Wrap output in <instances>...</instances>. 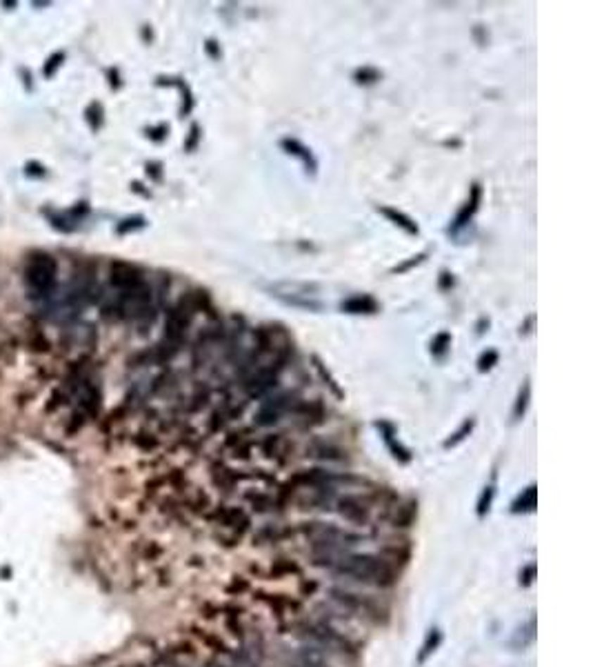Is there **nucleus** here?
I'll return each instance as SVG.
<instances>
[{"label": "nucleus", "mask_w": 593, "mask_h": 667, "mask_svg": "<svg viewBox=\"0 0 593 667\" xmlns=\"http://www.w3.org/2000/svg\"><path fill=\"white\" fill-rule=\"evenodd\" d=\"M207 51L211 54V58H218V56H220V54H218V47H216V42H214V40H209V42H207Z\"/></svg>", "instance_id": "obj_34"}, {"label": "nucleus", "mask_w": 593, "mask_h": 667, "mask_svg": "<svg viewBox=\"0 0 593 667\" xmlns=\"http://www.w3.org/2000/svg\"><path fill=\"white\" fill-rule=\"evenodd\" d=\"M440 643H442V632L440 630H431L429 634H427V638H425V643H422V647H420V654H418V663L422 665L425 663L433 652L440 647Z\"/></svg>", "instance_id": "obj_16"}, {"label": "nucleus", "mask_w": 593, "mask_h": 667, "mask_svg": "<svg viewBox=\"0 0 593 667\" xmlns=\"http://www.w3.org/2000/svg\"><path fill=\"white\" fill-rule=\"evenodd\" d=\"M165 132H167V127L162 125V127H158V130H151V132H149V136H151L153 140H160V138L165 136Z\"/></svg>", "instance_id": "obj_33"}, {"label": "nucleus", "mask_w": 593, "mask_h": 667, "mask_svg": "<svg viewBox=\"0 0 593 667\" xmlns=\"http://www.w3.org/2000/svg\"><path fill=\"white\" fill-rule=\"evenodd\" d=\"M449 343H451V336H449L447 332L438 334V336L433 338V343H431V351L435 354V356H442V354L447 351V347H449Z\"/></svg>", "instance_id": "obj_26"}, {"label": "nucleus", "mask_w": 593, "mask_h": 667, "mask_svg": "<svg viewBox=\"0 0 593 667\" xmlns=\"http://www.w3.org/2000/svg\"><path fill=\"white\" fill-rule=\"evenodd\" d=\"M451 282H454V280L449 278V274H447V272H442V280H440V285H442V287H449Z\"/></svg>", "instance_id": "obj_35"}, {"label": "nucleus", "mask_w": 593, "mask_h": 667, "mask_svg": "<svg viewBox=\"0 0 593 667\" xmlns=\"http://www.w3.org/2000/svg\"><path fill=\"white\" fill-rule=\"evenodd\" d=\"M535 578V565H527L525 570L520 572V583L522 585H531Z\"/></svg>", "instance_id": "obj_30"}, {"label": "nucleus", "mask_w": 593, "mask_h": 667, "mask_svg": "<svg viewBox=\"0 0 593 667\" xmlns=\"http://www.w3.org/2000/svg\"><path fill=\"white\" fill-rule=\"evenodd\" d=\"M496 363H498V351H496V349H489V351L483 354V356H480L478 370H480V372H489Z\"/></svg>", "instance_id": "obj_25"}, {"label": "nucleus", "mask_w": 593, "mask_h": 667, "mask_svg": "<svg viewBox=\"0 0 593 667\" xmlns=\"http://www.w3.org/2000/svg\"><path fill=\"white\" fill-rule=\"evenodd\" d=\"M63 61H65V54H63V51H56L53 56H49L47 63H45V69H42L45 78H51V76L56 74V69L63 65Z\"/></svg>", "instance_id": "obj_22"}, {"label": "nucleus", "mask_w": 593, "mask_h": 667, "mask_svg": "<svg viewBox=\"0 0 593 667\" xmlns=\"http://www.w3.org/2000/svg\"><path fill=\"white\" fill-rule=\"evenodd\" d=\"M276 382H278V372L274 370V367H262V370H258L253 376H249L245 387H247V394L251 396V399H256V396H262L264 392L276 387Z\"/></svg>", "instance_id": "obj_9"}, {"label": "nucleus", "mask_w": 593, "mask_h": 667, "mask_svg": "<svg viewBox=\"0 0 593 667\" xmlns=\"http://www.w3.org/2000/svg\"><path fill=\"white\" fill-rule=\"evenodd\" d=\"M329 596H331V601H336L340 607L349 609V612H356L360 616H371L376 612V605L362 594L349 592L343 587H333V590H329Z\"/></svg>", "instance_id": "obj_6"}, {"label": "nucleus", "mask_w": 593, "mask_h": 667, "mask_svg": "<svg viewBox=\"0 0 593 667\" xmlns=\"http://www.w3.org/2000/svg\"><path fill=\"white\" fill-rule=\"evenodd\" d=\"M282 147H285L289 154H293V156H298V158L309 167V172H316V161H314V156H312V151H309L305 145H300L298 140H291V138H285L282 140Z\"/></svg>", "instance_id": "obj_15"}, {"label": "nucleus", "mask_w": 593, "mask_h": 667, "mask_svg": "<svg viewBox=\"0 0 593 667\" xmlns=\"http://www.w3.org/2000/svg\"><path fill=\"white\" fill-rule=\"evenodd\" d=\"M23 282L30 298H36V301L49 298L58 282V263L47 251L32 254L23 269Z\"/></svg>", "instance_id": "obj_2"}, {"label": "nucleus", "mask_w": 593, "mask_h": 667, "mask_svg": "<svg viewBox=\"0 0 593 667\" xmlns=\"http://www.w3.org/2000/svg\"><path fill=\"white\" fill-rule=\"evenodd\" d=\"M140 227H145V218L143 216H134V218H127L118 225V234H129L134 230H140Z\"/></svg>", "instance_id": "obj_27"}, {"label": "nucleus", "mask_w": 593, "mask_h": 667, "mask_svg": "<svg viewBox=\"0 0 593 667\" xmlns=\"http://www.w3.org/2000/svg\"><path fill=\"white\" fill-rule=\"evenodd\" d=\"M211 478H214V485L224 490V492L234 490L240 480V476L234 470H229V467H224L222 463H216L214 467H211Z\"/></svg>", "instance_id": "obj_11"}, {"label": "nucleus", "mask_w": 593, "mask_h": 667, "mask_svg": "<svg viewBox=\"0 0 593 667\" xmlns=\"http://www.w3.org/2000/svg\"><path fill=\"white\" fill-rule=\"evenodd\" d=\"M380 214H385L389 220H393L398 227H402L407 234H418V225H416L412 218H409V216L400 214V211H395V209H391V207H380Z\"/></svg>", "instance_id": "obj_17"}, {"label": "nucleus", "mask_w": 593, "mask_h": 667, "mask_svg": "<svg viewBox=\"0 0 593 667\" xmlns=\"http://www.w3.org/2000/svg\"><path fill=\"white\" fill-rule=\"evenodd\" d=\"M471 430H473V420H467V423H462V428H460V430H458V432H456L454 436L449 438V441L445 443V447H454V445L462 443L464 438L469 436V432H471Z\"/></svg>", "instance_id": "obj_23"}, {"label": "nucleus", "mask_w": 593, "mask_h": 667, "mask_svg": "<svg viewBox=\"0 0 593 667\" xmlns=\"http://www.w3.org/2000/svg\"><path fill=\"white\" fill-rule=\"evenodd\" d=\"M305 632H307V638H312V641L320 647H331V649H343L347 647V638L333 630L327 623H320V621H312L305 625Z\"/></svg>", "instance_id": "obj_5"}, {"label": "nucleus", "mask_w": 593, "mask_h": 667, "mask_svg": "<svg viewBox=\"0 0 593 667\" xmlns=\"http://www.w3.org/2000/svg\"><path fill=\"white\" fill-rule=\"evenodd\" d=\"M533 509H535V485H529V487L514 501L511 512L520 514V512H533Z\"/></svg>", "instance_id": "obj_18"}, {"label": "nucleus", "mask_w": 593, "mask_h": 667, "mask_svg": "<svg viewBox=\"0 0 593 667\" xmlns=\"http://www.w3.org/2000/svg\"><path fill=\"white\" fill-rule=\"evenodd\" d=\"M314 361H316V367H318V372H320V376H322L324 380H327V385H329V387L333 389V394H336V396H343V392H340V389H338V385H336V382H333V378H331V374H329L327 370H324V365H320V361H318V359H314Z\"/></svg>", "instance_id": "obj_29"}, {"label": "nucleus", "mask_w": 593, "mask_h": 667, "mask_svg": "<svg viewBox=\"0 0 593 667\" xmlns=\"http://www.w3.org/2000/svg\"><path fill=\"white\" fill-rule=\"evenodd\" d=\"M320 561H327L324 565L338 576H347L351 580H358V583L376 587H389L398 578L393 565L376 554H343V551H336V554H327Z\"/></svg>", "instance_id": "obj_1"}, {"label": "nucleus", "mask_w": 593, "mask_h": 667, "mask_svg": "<svg viewBox=\"0 0 593 667\" xmlns=\"http://www.w3.org/2000/svg\"><path fill=\"white\" fill-rule=\"evenodd\" d=\"M340 449L333 447V445H314L312 447V456H318V459H340Z\"/></svg>", "instance_id": "obj_20"}, {"label": "nucleus", "mask_w": 593, "mask_h": 667, "mask_svg": "<svg viewBox=\"0 0 593 667\" xmlns=\"http://www.w3.org/2000/svg\"><path fill=\"white\" fill-rule=\"evenodd\" d=\"M109 282H111V287H116L118 292H127V289L143 285L145 278H143V272H140L136 265L125 263V261H114L109 267Z\"/></svg>", "instance_id": "obj_4"}, {"label": "nucleus", "mask_w": 593, "mask_h": 667, "mask_svg": "<svg viewBox=\"0 0 593 667\" xmlns=\"http://www.w3.org/2000/svg\"><path fill=\"white\" fill-rule=\"evenodd\" d=\"M529 392H531V387H529V380H527L525 385H522V389H520L518 403H516V409H514L516 418H520L522 414H525V409H527V403H529Z\"/></svg>", "instance_id": "obj_24"}, {"label": "nucleus", "mask_w": 593, "mask_h": 667, "mask_svg": "<svg viewBox=\"0 0 593 667\" xmlns=\"http://www.w3.org/2000/svg\"><path fill=\"white\" fill-rule=\"evenodd\" d=\"M478 203H480V185H473L471 187V196H469V201L464 203V207H462V211L456 216V223H454V230H460V227H464L469 223V218L476 214V209H478Z\"/></svg>", "instance_id": "obj_14"}, {"label": "nucleus", "mask_w": 593, "mask_h": 667, "mask_svg": "<svg viewBox=\"0 0 593 667\" xmlns=\"http://www.w3.org/2000/svg\"><path fill=\"white\" fill-rule=\"evenodd\" d=\"M87 123L91 125V130H101V125H103V107L98 103H91L87 107Z\"/></svg>", "instance_id": "obj_21"}, {"label": "nucleus", "mask_w": 593, "mask_h": 667, "mask_svg": "<svg viewBox=\"0 0 593 667\" xmlns=\"http://www.w3.org/2000/svg\"><path fill=\"white\" fill-rule=\"evenodd\" d=\"M287 409H291V401L287 394L282 396H274V399L264 401L262 407L258 409V416H256V423L260 428H267V425H274L280 420V416L285 414Z\"/></svg>", "instance_id": "obj_7"}, {"label": "nucleus", "mask_w": 593, "mask_h": 667, "mask_svg": "<svg viewBox=\"0 0 593 667\" xmlns=\"http://www.w3.org/2000/svg\"><path fill=\"white\" fill-rule=\"evenodd\" d=\"M291 667H329L327 656L314 645H305L293 654L291 659Z\"/></svg>", "instance_id": "obj_10"}, {"label": "nucleus", "mask_w": 593, "mask_h": 667, "mask_svg": "<svg viewBox=\"0 0 593 667\" xmlns=\"http://www.w3.org/2000/svg\"><path fill=\"white\" fill-rule=\"evenodd\" d=\"M211 520H214V525L218 528V532L224 541H238V538H243V534L249 530V525H251L245 509L227 507V505L216 507L214 514H211Z\"/></svg>", "instance_id": "obj_3"}, {"label": "nucleus", "mask_w": 593, "mask_h": 667, "mask_svg": "<svg viewBox=\"0 0 593 667\" xmlns=\"http://www.w3.org/2000/svg\"><path fill=\"white\" fill-rule=\"evenodd\" d=\"M493 496H496V487L493 485H487L483 496H480L478 501V516H485L489 509H491V503H493Z\"/></svg>", "instance_id": "obj_19"}, {"label": "nucleus", "mask_w": 593, "mask_h": 667, "mask_svg": "<svg viewBox=\"0 0 593 667\" xmlns=\"http://www.w3.org/2000/svg\"><path fill=\"white\" fill-rule=\"evenodd\" d=\"M340 307H343V311H347V314H374V311L378 309V303L371 296H354V298H349V301H345Z\"/></svg>", "instance_id": "obj_12"}, {"label": "nucleus", "mask_w": 593, "mask_h": 667, "mask_svg": "<svg viewBox=\"0 0 593 667\" xmlns=\"http://www.w3.org/2000/svg\"><path fill=\"white\" fill-rule=\"evenodd\" d=\"M338 512L340 516L349 523H356V525H364L369 520V507L362 499L358 496H343V499H338Z\"/></svg>", "instance_id": "obj_8"}, {"label": "nucleus", "mask_w": 593, "mask_h": 667, "mask_svg": "<svg viewBox=\"0 0 593 667\" xmlns=\"http://www.w3.org/2000/svg\"><path fill=\"white\" fill-rule=\"evenodd\" d=\"M262 454L267 459H276V461H282L287 454V443L285 438L280 434H274V436H267L262 441Z\"/></svg>", "instance_id": "obj_13"}, {"label": "nucleus", "mask_w": 593, "mask_h": 667, "mask_svg": "<svg viewBox=\"0 0 593 667\" xmlns=\"http://www.w3.org/2000/svg\"><path fill=\"white\" fill-rule=\"evenodd\" d=\"M158 169H160V165H158V163H151V165H147V174H151L153 178L158 180V178H160V172H158Z\"/></svg>", "instance_id": "obj_32"}, {"label": "nucleus", "mask_w": 593, "mask_h": 667, "mask_svg": "<svg viewBox=\"0 0 593 667\" xmlns=\"http://www.w3.org/2000/svg\"><path fill=\"white\" fill-rule=\"evenodd\" d=\"M378 78H380V74L376 72V69H369V67L358 69V72H356V80H358V82H374V80H378Z\"/></svg>", "instance_id": "obj_28"}, {"label": "nucleus", "mask_w": 593, "mask_h": 667, "mask_svg": "<svg viewBox=\"0 0 593 667\" xmlns=\"http://www.w3.org/2000/svg\"><path fill=\"white\" fill-rule=\"evenodd\" d=\"M196 140H198V127L193 125V127H191V136H189V143L185 145V149H193V147H196Z\"/></svg>", "instance_id": "obj_31"}]
</instances>
